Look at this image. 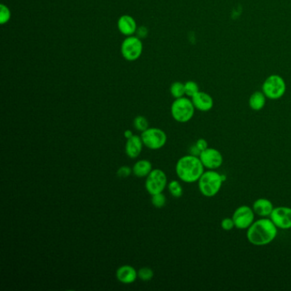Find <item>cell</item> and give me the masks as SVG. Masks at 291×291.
I'll return each instance as SVG.
<instances>
[{
    "label": "cell",
    "mask_w": 291,
    "mask_h": 291,
    "mask_svg": "<svg viewBox=\"0 0 291 291\" xmlns=\"http://www.w3.org/2000/svg\"><path fill=\"white\" fill-rule=\"evenodd\" d=\"M131 173H132V169H131L128 166L121 167L116 172V174L121 179H126V178L131 175Z\"/></svg>",
    "instance_id": "26"
},
{
    "label": "cell",
    "mask_w": 291,
    "mask_h": 291,
    "mask_svg": "<svg viewBox=\"0 0 291 291\" xmlns=\"http://www.w3.org/2000/svg\"><path fill=\"white\" fill-rule=\"evenodd\" d=\"M192 101L195 109L202 112H208L214 107V99L209 93L198 92L195 96L192 97Z\"/></svg>",
    "instance_id": "13"
},
{
    "label": "cell",
    "mask_w": 291,
    "mask_h": 291,
    "mask_svg": "<svg viewBox=\"0 0 291 291\" xmlns=\"http://www.w3.org/2000/svg\"><path fill=\"white\" fill-rule=\"evenodd\" d=\"M168 189H169V193L175 198H179L183 195L184 191H183L182 185L178 180H172L171 182H169L168 184Z\"/></svg>",
    "instance_id": "19"
},
{
    "label": "cell",
    "mask_w": 291,
    "mask_h": 291,
    "mask_svg": "<svg viewBox=\"0 0 291 291\" xmlns=\"http://www.w3.org/2000/svg\"><path fill=\"white\" fill-rule=\"evenodd\" d=\"M286 89L287 86L285 79L278 74L268 76L262 84V92L268 99H280L285 96Z\"/></svg>",
    "instance_id": "5"
},
{
    "label": "cell",
    "mask_w": 291,
    "mask_h": 291,
    "mask_svg": "<svg viewBox=\"0 0 291 291\" xmlns=\"http://www.w3.org/2000/svg\"><path fill=\"white\" fill-rule=\"evenodd\" d=\"M166 202H167V198H166L165 195L162 192V193H158V194H155L151 197V202H152L153 206L156 209L163 208L166 205Z\"/></svg>",
    "instance_id": "24"
},
{
    "label": "cell",
    "mask_w": 291,
    "mask_h": 291,
    "mask_svg": "<svg viewBox=\"0 0 291 291\" xmlns=\"http://www.w3.org/2000/svg\"><path fill=\"white\" fill-rule=\"evenodd\" d=\"M220 225H221V228L224 231L230 232L235 227V223L233 221V218H225L222 219Z\"/></svg>",
    "instance_id": "27"
},
{
    "label": "cell",
    "mask_w": 291,
    "mask_h": 291,
    "mask_svg": "<svg viewBox=\"0 0 291 291\" xmlns=\"http://www.w3.org/2000/svg\"><path fill=\"white\" fill-rule=\"evenodd\" d=\"M138 277L140 280L147 282L152 279L154 277V271L149 267H142L138 271Z\"/></svg>",
    "instance_id": "23"
},
{
    "label": "cell",
    "mask_w": 291,
    "mask_h": 291,
    "mask_svg": "<svg viewBox=\"0 0 291 291\" xmlns=\"http://www.w3.org/2000/svg\"><path fill=\"white\" fill-rule=\"evenodd\" d=\"M224 182L222 174L216 170L205 171L197 181L199 191L205 197H214L217 195Z\"/></svg>",
    "instance_id": "3"
},
{
    "label": "cell",
    "mask_w": 291,
    "mask_h": 291,
    "mask_svg": "<svg viewBox=\"0 0 291 291\" xmlns=\"http://www.w3.org/2000/svg\"><path fill=\"white\" fill-rule=\"evenodd\" d=\"M185 95L191 98L192 97L195 96L198 92H200L197 83L193 81V80H189L187 82L185 83Z\"/></svg>",
    "instance_id": "22"
},
{
    "label": "cell",
    "mask_w": 291,
    "mask_h": 291,
    "mask_svg": "<svg viewBox=\"0 0 291 291\" xmlns=\"http://www.w3.org/2000/svg\"><path fill=\"white\" fill-rule=\"evenodd\" d=\"M132 173L138 178H146L152 171V163L149 160H139L133 165Z\"/></svg>",
    "instance_id": "17"
},
{
    "label": "cell",
    "mask_w": 291,
    "mask_h": 291,
    "mask_svg": "<svg viewBox=\"0 0 291 291\" xmlns=\"http://www.w3.org/2000/svg\"><path fill=\"white\" fill-rule=\"evenodd\" d=\"M199 158L205 169L208 170H216L223 164L224 158L221 153L215 148H208L202 151Z\"/></svg>",
    "instance_id": "10"
},
{
    "label": "cell",
    "mask_w": 291,
    "mask_h": 291,
    "mask_svg": "<svg viewBox=\"0 0 291 291\" xmlns=\"http://www.w3.org/2000/svg\"><path fill=\"white\" fill-rule=\"evenodd\" d=\"M190 154L191 155H193V156H200V154H201V150L195 146V144L193 145V146H191V148H190Z\"/></svg>",
    "instance_id": "29"
},
{
    "label": "cell",
    "mask_w": 291,
    "mask_h": 291,
    "mask_svg": "<svg viewBox=\"0 0 291 291\" xmlns=\"http://www.w3.org/2000/svg\"><path fill=\"white\" fill-rule=\"evenodd\" d=\"M132 136H133V133H132L131 130H126V131L124 132V137H125L126 139H131Z\"/></svg>",
    "instance_id": "30"
},
{
    "label": "cell",
    "mask_w": 291,
    "mask_h": 291,
    "mask_svg": "<svg viewBox=\"0 0 291 291\" xmlns=\"http://www.w3.org/2000/svg\"><path fill=\"white\" fill-rule=\"evenodd\" d=\"M236 228L247 230L255 222V214L251 207L242 205L238 207L232 215Z\"/></svg>",
    "instance_id": "8"
},
{
    "label": "cell",
    "mask_w": 291,
    "mask_h": 291,
    "mask_svg": "<svg viewBox=\"0 0 291 291\" xmlns=\"http://www.w3.org/2000/svg\"><path fill=\"white\" fill-rule=\"evenodd\" d=\"M10 19V11L9 8L4 4H1L0 5V24L2 25L7 24Z\"/></svg>",
    "instance_id": "25"
},
{
    "label": "cell",
    "mask_w": 291,
    "mask_h": 291,
    "mask_svg": "<svg viewBox=\"0 0 291 291\" xmlns=\"http://www.w3.org/2000/svg\"><path fill=\"white\" fill-rule=\"evenodd\" d=\"M269 218L278 229L289 230L291 229V208L280 206L274 208Z\"/></svg>",
    "instance_id": "11"
},
{
    "label": "cell",
    "mask_w": 291,
    "mask_h": 291,
    "mask_svg": "<svg viewBox=\"0 0 291 291\" xmlns=\"http://www.w3.org/2000/svg\"><path fill=\"white\" fill-rule=\"evenodd\" d=\"M266 103H267V97L265 96L262 91L255 92L251 96L249 97V99H248V105L254 111H260L264 109Z\"/></svg>",
    "instance_id": "18"
},
{
    "label": "cell",
    "mask_w": 291,
    "mask_h": 291,
    "mask_svg": "<svg viewBox=\"0 0 291 291\" xmlns=\"http://www.w3.org/2000/svg\"><path fill=\"white\" fill-rule=\"evenodd\" d=\"M116 279L124 285H131L136 281L138 277V271L135 268L130 265H123L120 267L116 272Z\"/></svg>",
    "instance_id": "12"
},
{
    "label": "cell",
    "mask_w": 291,
    "mask_h": 291,
    "mask_svg": "<svg viewBox=\"0 0 291 291\" xmlns=\"http://www.w3.org/2000/svg\"><path fill=\"white\" fill-rule=\"evenodd\" d=\"M170 93L174 98H179L185 95V84L179 81L172 83L170 86Z\"/></svg>",
    "instance_id": "20"
},
{
    "label": "cell",
    "mask_w": 291,
    "mask_h": 291,
    "mask_svg": "<svg viewBox=\"0 0 291 291\" xmlns=\"http://www.w3.org/2000/svg\"><path fill=\"white\" fill-rule=\"evenodd\" d=\"M143 144L142 139L140 136L133 135L132 138L126 140L125 151L126 156L129 158L135 159L139 157L142 152Z\"/></svg>",
    "instance_id": "15"
},
{
    "label": "cell",
    "mask_w": 291,
    "mask_h": 291,
    "mask_svg": "<svg viewBox=\"0 0 291 291\" xmlns=\"http://www.w3.org/2000/svg\"><path fill=\"white\" fill-rule=\"evenodd\" d=\"M175 172L181 181L192 184L198 181L202 173L205 172V168L199 156L189 154L179 159L176 163Z\"/></svg>",
    "instance_id": "2"
},
{
    "label": "cell",
    "mask_w": 291,
    "mask_h": 291,
    "mask_svg": "<svg viewBox=\"0 0 291 291\" xmlns=\"http://www.w3.org/2000/svg\"><path fill=\"white\" fill-rule=\"evenodd\" d=\"M118 28L123 35L132 36L137 30L135 20L128 15H123L118 20Z\"/></svg>",
    "instance_id": "16"
},
{
    "label": "cell",
    "mask_w": 291,
    "mask_h": 291,
    "mask_svg": "<svg viewBox=\"0 0 291 291\" xmlns=\"http://www.w3.org/2000/svg\"><path fill=\"white\" fill-rule=\"evenodd\" d=\"M252 209L260 218H269L274 209L272 202L267 198H259L253 203Z\"/></svg>",
    "instance_id": "14"
},
{
    "label": "cell",
    "mask_w": 291,
    "mask_h": 291,
    "mask_svg": "<svg viewBox=\"0 0 291 291\" xmlns=\"http://www.w3.org/2000/svg\"><path fill=\"white\" fill-rule=\"evenodd\" d=\"M195 109L192 99L182 97L173 101L171 105V115L177 122L186 123L193 118Z\"/></svg>",
    "instance_id": "4"
},
{
    "label": "cell",
    "mask_w": 291,
    "mask_h": 291,
    "mask_svg": "<svg viewBox=\"0 0 291 291\" xmlns=\"http://www.w3.org/2000/svg\"><path fill=\"white\" fill-rule=\"evenodd\" d=\"M121 55L127 61L139 59L143 51V44L138 37L127 36L121 47Z\"/></svg>",
    "instance_id": "9"
},
{
    "label": "cell",
    "mask_w": 291,
    "mask_h": 291,
    "mask_svg": "<svg viewBox=\"0 0 291 291\" xmlns=\"http://www.w3.org/2000/svg\"><path fill=\"white\" fill-rule=\"evenodd\" d=\"M278 229L271 218H260L247 229L246 237L249 243L262 247L274 241L278 236Z\"/></svg>",
    "instance_id": "1"
},
{
    "label": "cell",
    "mask_w": 291,
    "mask_h": 291,
    "mask_svg": "<svg viewBox=\"0 0 291 291\" xmlns=\"http://www.w3.org/2000/svg\"><path fill=\"white\" fill-rule=\"evenodd\" d=\"M195 146L201 150V153L203 150H205L206 149L209 148V144L207 142V140L204 139H199L196 140V142L195 143Z\"/></svg>",
    "instance_id": "28"
},
{
    "label": "cell",
    "mask_w": 291,
    "mask_h": 291,
    "mask_svg": "<svg viewBox=\"0 0 291 291\" xmlns=\"http://www.w3.org/2000/svg\"><path fill=\"white\" fill-rule=\"evenodd\" d=\"M133 126L139 132H144L149 128V121L145 116H139L133 120Z\"/></svg>",
    "instance_id": "21"
},
{
    "label": "cell",
    "mask_w": 291,
    "mask_h": 291,
    "mask_svg": "<svg viewBox=\"0 0 291 291\" xmlns=\"http://www.w3.org/2000/svg\"><path fill=\"white\" fill-rule=\"evenodd\" d=\"M168 186V177L162 169H153L146 177V189L149 195H155L164 192Z\"/></svg>",
    "instance_id": "7"
},
{
    "label": "cell",
    "mask_w": 291,
    "mask_h": 291,
    "mask_svg": "<svg viewBox=\"0 0 291 291\" xmlns=\"http://www.w3.org/2000/svg\"><path fill=\"white\" fill-rule=\"evenodd\" d=\"M143 144L146 148L153 150L162 149L168 141V136L163 130L157 127H149L141 133Z\"/></svg>",
    "instance_id": "6"
}]
</instances>
